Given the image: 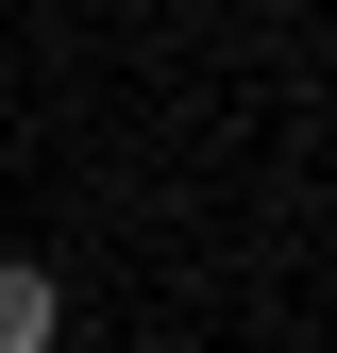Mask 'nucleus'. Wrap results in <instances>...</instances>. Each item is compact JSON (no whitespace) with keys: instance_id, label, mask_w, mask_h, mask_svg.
Masks as SVG:
<instances>
[{"instance_id":"f257e3e1","label":"nucleus","mask_w":337,"mask_h":353,"mask_svg":"<svg viewBox=\"0 0 337 353\" xmlns=\"http://www.w3.org/2000/svg\"><path fill=\"white\" fill-rule=\"evenodd\" d=\"M51 336H68V286L34 252H0V353H51Z\"/></svg>"}]
</instances>
